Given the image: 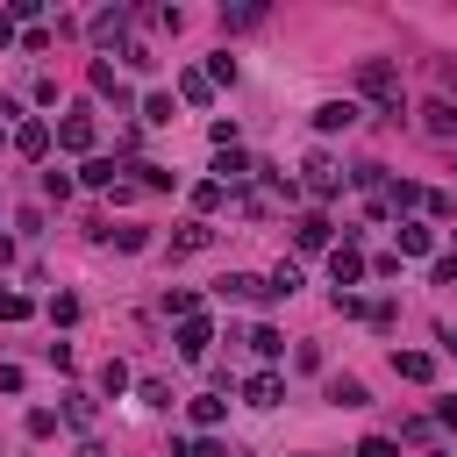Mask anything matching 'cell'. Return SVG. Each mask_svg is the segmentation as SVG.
Listing matches in <instances>:
<instances>
[{"label":"cell","instance_id":"1","mask_svg":"<svg viewBox=\"0 0 457 457\" xmlns=\"http://www.w3.org/2000/svg\"><path fill=\"white\" fill-rule=\"evenodd\" d=\"M357 93H364L386 121H400V114H407V100H400V71H393L386 57H357Z\"/></svg>","mask_w":457,"mask_h":457},{"label":"cell","instance_id":"2","mask_svg":"<svg viewBox=\"0 0 457 457\" xmlns=\"http://www.w3.org/2000/svg\"><path fill=\"white\" fill-rule=\"evenodd\" d=\"M129 29H136V7H100V14L86 21V36H93L100 50H114V43L129 50Z\"/></svg>","mask_w":457,"mask_h":457},{"label":"cell","instance_id":"3","mask_svg":"<svg viewBox=\"0 0 457 457\" xmlns=\"http://www.w3.org/2000/svg\"><path fill=\"white\" fill-rule=\"evenodd\" d=\"M300 171H307V179H300V186H307V193H314V200H336V193H343V171H336V157H321V150H314V157H307V164H300Z\"/></svg>","mask_w":457,"mask_h":457},{"label":"cell","instance_id":"4","mask_svg":"<svg viewBox=\"0 0 457 457\" xmlns=\"http://www.w3.org/2000/svg\"><path fill=\"white\" fill-rule=\"evenodd\" d=\"M328 271H336V293H350V286L364 278V250H357V243H336V250H328Z\"/></svg>","mask_w":457,"mask_h":457},{"label":"cell","instance_id":"5","mask_svg":"<svg viewBox=\"0 0 457 457\" xmlns=\"http://www.w3.org/2000/svg\"><path fill=\"white\" fill-rule=\"evenodd\" d=\"M421 129H428L436 143H457V100H428V107H421Z\"/></svg>","mask_w":457,"mask_h":457},{"label":"cell","instance_id":"6","mask_svg":"<svg viewBox=\"0 0 457 457\" xmlns=\"http://www.w3.org/2000/svg\"><path fill=\"white\" fill-rule=\"evenodd\" d=\"M314 129H321V136L357 129V100H321V107H314Z\"/></svg>","mask_w":457,"mask_h":457},{"label":"cell","instance_id":"7","mask_svg":"<svg viewBox=\"0 0 457 457\" xmlns=\"http://www.w3.org/2000/svg\"><path fill=\"white\" fill-rule=\"evenodd\" d=\"M57 143H64V150H93V114H86V107H71V114L57 121Z\"/></svg>","mask_w":457,"mask_h":457},{"label":"cell","instance_id":"8","mask_svg":"<svg viewBox=\"0 0 457 457\" xmlns=\"http://www.w3.org/2000/svg\"><path fill=\"white\" fill-rule=\"evenodd\" d=\"M207 343H214V328H207L200 314H193V321H179V357H186V364H200V357H207Z\"/></svg>","mask_w":457,"mask_h":457},{"label":"cell","instance_id":"9","mask_svg":"<svg viewBox=\"0 0 457 457\" xmlns=\"http://www.w3.org/2000/svg\"><path fill=\"white\" fill-rule=\"evenodd\" d=\"M393 371H400L407 386H428V378H436V357H428V350H393Z\"/></svg>","mask_w":457,"mask_h":457},{"label":"cell","instance_id":"10","mask_svg":"<svg viewBox=\"0 0 457 457\" xmlns=\"http://www.w3.org/2000/svg\"><path fill=\"white\" fill-rule=\"evenodd\" d=\"M243 400H250V407H278V400H286V378H278V371H257V378L243 386Z\"/></svg>","mask_w":457,"mask_h":457},{"label":"cell","instance_id":"11","mask_svg":"<svg viewBox=\"0 0 457 457\" xmlns=\"http://www.w3.org/2000/svg\"><path fill=\"white\" fill-rule=\"evenodd\" d=\"M250 171H257V164H250L243 150H221V157H214V186H243Z\"/></svg>","mask_w":457,"mask_h":457},{"label":"cell","instance_id":"12","mask_svg":"<svg viewBox=\"0 0 457 457\" xmlns=\"http://www.w3.org/2000/svg\"><path fill=\"white\" fill-rule=\"evenodd\" d=\"M293 243L300 250H328V214H300L293 221Z\"/></svg>","mask_w":457,"mask_h":457},{"label":"cell","instance_id":"13","mask_svg":"<svg viewBox=\"0 0 457 457\" xmlns=\"http://www.w3.org/2000/svg\"><path fill=\"white\" fill-rule=\"evenodd\" d=\"M86 79H93V93H100V100H114V107H129V86L114 79V64H93Z\"/></svg>","mask_w":457,"mask_h":457},{"label":"cell","instance_id":"14","mask_svg":"<svg viewBox=\"0 0 457 457\" xmlns=\"http://www.w3.org/2000/svg\"><path fill=\"white\" fill-rule=\"evenodd\" d=\"M14 150H21V157H50V129H43V121H21V129H14Z\"/></svg>","mask_w":457,"mask_h":457},{"label":"cell","instance_id":"15","mask_svg":"<svg viewBox=\"0 0 457 457\" xmlns=\"http://www.w3.org/2000/svg\"><path fill=\"white\" fill-rule=\"evenodd\" d=\"M207 243H214V228H207V221H186V228L171 236V250H179V257H193V250H207Z\"/></svg>","mask_w":457,"mask_h":457},{"label":"cell","instance_id":"16","mask_svg":"<svg viewBox=\"0 0 457 457\" xmlns=\"http://www.w3.org/2000/svg\"><path fill=\"white\" fill-rule=\"evenodd\" d=\"M250 350H257L264 364H278V357H286V336H278V328L264 321V328H250Z\"/></svg>","mask_w":457,"mask_h":457},{"label":"cell","instance_id":"17","mask_svg":"<svg viewBox=\"0 0 457 457\" xmlns=\"http://www.w3.org/2000/svg\"><path fill=\"white\" fill-rule=\"evenodd\" d=\"M179 100H193V107H207V100H214V86H207V71H179Z\"/></svg>","mask_w":457,"mask_h":457},{"label":"cell","instance_id":"18","mask_svg":"<svg viewBox=\"0 0 457 457\" xmlns=\"http://www.w3.org/2000/svg\"><path fill=\"white\" fill-rule=\"evenodd\" d=\"M264 286H271V300H293V293H300V264H286V257H278V271H271Z\"/></svg>","mask_w":457,"mask_h":457},{"label":"cell","instance_id":"19","mask_svg":"<svg viewBox=\"0 0 457 457\" xmlns=\"http://www.w3.org/2000/svg\"><path fill=\"white\" fill-rule=\"evenodd\" d=\"M428 243H436V236H428V221H400V250H407V257H421Z\"/></svg>","mask_w":457,"mask_h":457},{"label":"cell","instance_id":"20","mask_svg":"<svg viewBox=\"0 0 457 457\" xmlns=\"http://www.w3.org/2000/svg\"><path fill=\"white\" fill-rule=\"evenodd\" d=\"M221 414H228V400H221V393H200V400H193V421H200V428H214Z\"/></svg>","mask_w":457,"mask_h":457},{"label":"cell","instance_id":"21","mask_svg":"<svg viewBox=\"0 0 457 457\" xmlns=\"http://www.w3.org/2000/svg\"><path fill=\"white\" fill-rule=\"evenodd\" d=\"M79 179H86V186H107V193H114V157H86V171H79Z\"/></svg>","mask_w":457,"mask_h":457},{"label":"cell","instance_id":"22","mask_svg":"<svg viewBox=\"0 0 457 457\" xmlns=\"http://www.w3.org/2000/svg\"><path fill=\"white\" fill-rule=\"evenodd\" d=\"M221 200H228V186H214V179H200V186H193V207H200V214H214Z\"/></svg>","mask_w":457,"mask_h":457},{"label":"cell","instance_id":"23","mask_svg":"<svg viewBox=\"0 0 457 457\" xmlns=\"http://www.w3.org/2000/svg\"><path fill=\"white\" fill-rule=\"evenodd\" d=\"M328 400H336V407H364V386H357V378H328Z\"/></svg>","mask_w":457,"mask_h":457},{"label":"cell","instance_id":"24","mask_svg":"<svg viewBox=\"0 0 457 457\" xmlns=\"http://www.w3.org/2000/svg\"><path fill=\"white\" fill-rule=\"evenodd\" d=\"M64 421H71V428H93V393H71V400H64Z\"/></svg>","mask_w":457,"mask_h":457},{"label":"cell","instance_id":"25","mask_svg":"<svg viewBox=\"0 0 457 457\" xmlns=\"http://www.w3.org/2000/svg\"><path fill=\"white\" fill-rule=\"evenodd\" d=\"M228 79H236V57H228V50H221V57H207V86H228Z\"/></svg>","mask_w":457,"mask_h":457},{"label":"cell","instance_id":"26","mask_svg":"<svg viewBox=\"0 0 457 457\" xmlns=\"http://www.w3.org/2000/svg\"><path fill=\"white\" fill-rule=\"evenodd\" d=\"M50 321H57V328H71V321H79V300H71V293H57V300H50Z\"/></svg>","mask_w":457,"mask_h":457},{"label":"cell","instance_id":"27","mask_svg":"<svg viewBox=\"0 0 457 457\" xmlns=\"http://www.w3.org/2000/svg\"><path fill=\"white\" fill-rule=\"evenodd\" d=\"M0 321H29V293H0Z\"/></svg>","mask_w":457,"mask_h":457},{"label":"cell","instance_id":"28","mask_svg":"<svg viewBox=\"0 0 457 457\" xmlns=\"http://www.w3.org/2000/svg\"><path fill=\"white\" fill-rule=\"evenodd\" d=\"M350 457H400V443H386V436H364Z\"/></svg>","mask_w":457,"mask_h":457},{"label":"cell","instance_id":"29","mask_svg":"<svg viewBox=\"0 0 457 457\" xmlns=\"http://www.w3.org/2000/svg\"><path fill=\"white\" fill-rule=\"evenodd\" d=\"M121 57H129V64H136V71H157V50H150V43H129V50H121Z\"/></svg>","mask_w":457,"mask_h":457},{"label":"cell","instance_id":"30","mask_svg":"<svg viewBox=\"0 0 457 457\" xmlns=\"http://www.w3.org/2000/svg\"><path fill=\"white\" fill-rule=\"evenodd\" d=\"M143 121H171V93H150L143 100Z\"/></svg>","mask_w":457,"mask_h":457},{"label":"cell","instance_id":"31","mask_svg":"<svg viewBox=\"0 0 457 457\" xmlns=\"http://www.w3.org/2000/svg\"><path fill=\"white\" fill-rule=\"evenodd\" d=\"M43 193L50 200H71V171H43Z\"/></svg>","mask_w":457,"mask_h":457},{"label":"cell","instance_id":"32","mask_svg":"<svg viewBox=\"0 0 457 457\" xmlns=\"http://www.w3.org/2000/svg\"><path fill=\"white\" fill-rule=\"evenodd\" d=\"M107 236H114V250H143L150 243V228H107Z\"/></svg>","mask_w":457,"mask_h":457},{"label":"cell","instance_id":"33","mask_svg":"<svg viewBox=\"0 0 457 457\" xmlns=\"http://www.w3.org/2000/svg\"><path fill=\"white\" fill-rule=\"evenodd\" d=\"M100 386H107V393H121V386H129V364H121V357H107V371H100Z\"/></svg>","mask_w":457,"mask_h":457},{"label":"cell","instance_id":"34","mask_svg":"<svg viewBox=\"0 0 457 457\" xmlns=\"http://www.w3.org/2000/svg\"><path fill=\"white\" fill-rule=\"evenodd\" d=\"M143 407H171V386L164 378H143Z\"/></svg>","mask_w":457,"mask_h":457},{"label":"cell","instance_id":"35","mask_svg":"<svg viewBox=\"0 0 457 457\" xmlns=\"http://www.w3.org/2000/svg\"><path fill=\"white\" fill-rule=\"evenodd\" d=\"M186 457H228V443H214V436H200V443H193Z\"/></svg>","mask_w":457,"mask_h":457},{"label":"cell","instance_id":"36","mask_svg":"<svg viewBox=\"0 0 457 457\" xmlns=\"http://www.w3.org/2000/svg\"><path fill=\"white\" fill-rule=\"evenodd\" d=\"M436 421H443V428H457V400H443V407H436Z\"/></svg>","mask_w":457,"mask_h":457},{"label":"cell","instance_id":"37","mask_svg":"<svg viewBox=\"0 0 457 457\" xmlns=\"http://www.w3.org/2000/svg\"><path fill=\"white\" fill-rule=\"evenodd\" d=\"M0 43H14V14L7 7H0Z\"/></svg>","mask_w":457,"mask_h":457},{"label":"cell","instance_id":"38","mask_svg":"<svg viewBox=\"0 0 457 457\" xmlns=\"http://www.w3.org/2000/svg\"><path fill=\"white\" fill-rule=\"evenodd\" d=\"M443 350H450V357H457V328H443Z\"/></svg>","mask_w":457,"mask_h":457},{"label":"cell","instance_id":"39","mask_svg":"<svg viewBox=\"0 0 457 457\" xmlns=\"http://www.w3.org/2000/svg\"><path fill=\"white\" fill-rule=\"evenodd\" d=\"M79 457H107V450H100V443H86V450H79Z\"/></svg>","mask_w":457,"mask_h":457},{"label":"cell","instance_id":"40","mask_svg":"<svg viewBox=\"0 0 457 457\" xmlns=\"http://www.w3.org/2000/svg\"><path fill=\"white\" fill-rule=\"evenodd\" d=\"M428 457H443V450H428Z\"/></svg>","mask_w":457,"mask_h":457},{"label":"cell","instance_id":"41","mask_svg":"<svg viewBox=\"0 0 457 457\" xmlns=\"http://www.w3.org/2000/svg\"><path fill=\"white\" fill-rule=\"evenodd\" d=\"M0 143H7V136H0Z\"/></svg>","mask_w":457,"mask_h":457}]
</instances>
